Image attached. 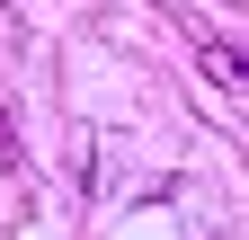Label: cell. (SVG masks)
I'll use <instances>...</instances> for the list:
<instances>
[{
	"label": "cell",
	"mask_w": 249,
	"mask_h": 240,
	"mask_svg": "<svg viewBox=\"0 0 249 240\" xmlns=\"http://www.w3.org/2000/svg\"><path fill=\"white\" fill-rule=\"evenodd\" d=\"M196 53H205V71H213V89H231V98H249V63L213 36V27H196Z\"/></svg>",
	"instance_id": "cell-1"
},
{
	"label": "cell",
	"mask_w": 249,
	"mask_h": 240,
	"mask_svg": "<svg viewBox=\"0 0 249 240\" xmlns=\"http://www.w3.org/2000/svg\"><path fill=\"white\" fill-rule=\"evenodd\" d=\"M18 160H27V152H18V116H9V107H0V178H9Z\"/></svg>",
	"instance_id": "cell-2"
}]
</instances>
